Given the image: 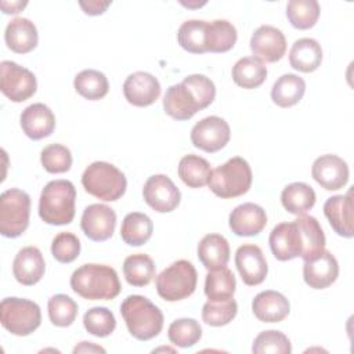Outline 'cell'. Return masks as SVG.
<instances>
[{
    "label": "cell",
    "mask_w": 354,
    "mask_h": 354,
    "mask_svg": "<svg viewBox=\"0 0 354 354\" xmlns=\"http://www.w3.org/2000/svg\"><path fill=\"white\" fill-rule=\"evenodd\" d=\"M214 97V83L207 76L195 73L166 90L163 108L165 112L176 120H188L198 111L207 108Z\"/></svg>",
    "instance_id": "obj_1"
},
{
    "label": "cell",
    "mask_w": 354,
    "mask_h": 354,
    "mask_svg": "<svg viewBox=\"0 0 354 354\" xmlns=\"http://www.w3.org/2000/svg\"><path fill=\"white\" fill-rule=\"evenodd\" d=\"M71 288L87 300H112L120 293L118 272L105 264H83L73 271Z\"/></svg>",
    "instance_id": "obj_2"
},
{
    "label": "cell",
    "mask_w": 354,
    "mask_h": 354,
    "mask_svg": "<svg viewBox=\"0 0 354 354\" xmlns=\"http://www.w3.org/2000/svg\"><path fill=\"white\" fill-rule=\"evenodd\" d=\"M120 314L130 335L137 340L153 339L163 328L162 311L141 295L127 296L120 306Z\"/></svg>",
    "instance_id": "obj_3"
},
{
    "label": "cell",
    "mask_w": 354,
    "mask_h": 354,
    "mask_svg": "<svg viewBox=\"0 0 354 354\" xmlns=\"http://www.w3.org/2000/svg\"><path fill=\"white\" fill-rule=\"evenodd\" d=\"M75 185L68 180H53L40 194L39 216L51 225L69 224L75 217Z\"/></svg>",
    "instance_id": "obj_4"
},
{
    "label": "cell",
    "mask_w": 354,
    "mask_h": 354,
    "mask_svg": "<svg viewBox=\"0 0 354 354\" xmlns=\"http://www.w3.org/2000/svg\"><path fill=\"white\" fill-rule=\"evenodd\" d=\"M82 185L90 195L105 202H113L124 194L127 181L116 166L98 160L86 167L82 176Z\"/></svg>",
    "instance_id": "obj_5"
},
{
    "label": "cell",
    "mask_w": 354,
    "mask_h": 354,
    "mask_svg": "<svg viewBox=\"0 0 354 354\" xmlns=\"http://www.w3.org/2000/svg\"><path fill=\"white\" fill-rule=\"evenodd\" d=\"M250 185L252 169L241 156L231 158L224 165L212 170L209 180L210 191L223 199L241 196L249 191Z\"/></svg>",
    "instance_id": "obj_6"
},
{
    "label": "cell",
    "mask_w": 354,
    "mask_h": 354,
    "mask_svg": "<svg viewBox=\"0 0 354 354\" xmlns=\"http://www.w3.org/2000/svg\"><path fill=\"white\" fill-rule=\"evenodd\" d=\"M198 274L188 260H177L165 268L156 278V292L166 301H178L189 297L196 288Z\"/></svg>",
    "instance_id": "obj_7"
},
{
    "label": "cell",
    "mask_w": 354,
    "mask_h": 354,
    "mask_svg": "<svg viewBox=\"0 0 354 354\" xmlns=\"http://www.w3.org/2000/svg\"><path fill=\"white\" fill-rule=\"evenodd\" d=\"M0 321L15 336H28L41 324L40 307L28 299L6 297L0 304Z\"/></svg>",
    "instance_id": "obj_8"
},
{
    "label": "cell",
    "mask_w": 354,
    "mask_h": 354,
    "mask_svg": "<svg viewBox=\"0 0 354 354\" xmlns=\"http://www.w3.org/2000/svg\"><path fill=\"white\" fill-rule=\"evenodd\" d=\"M30 196L18 188L7 189L0 196V234L6 238L22 235L29 225Z\"/></svg>",
    "instance_id": "obj_9"
},
{
    "label": "cell",
    "mask_w": 354,
    "mask_h": 354,
    "mask_svg": "<svg viewBox=\"0 0 354 354\" xmlns=\"http://www.w3.org/2000/svg\"><path fill=\"white\" fill-rule=\"evenodd\" d=\"M37 88L35 75L12 61L0 64V90L12 102H22L30 98Z\"/></svg>",
    "instance_id": "obj_10"
},
{
    "label": "cell",
    "mask_w": 354,
    "mask_h": 354,
    "mask_svg": "<svg viewBox=\"0 0 354 354\" xmlns=\"http://www.w3.org/2000/svg\"><path fill=\"white\" fill-rule=\"evenodd\" d=\"M231 137L228 123L218 116H207L195 123L191 130L194 147L205 152H217L224 148Z\"/></svg>",
    "instance_id": "obj_11"
},
{
    "label": "cell",
    "mask_w": 354,
    "mask_h": 354,
    "mask_svg": "<svg viewBox=\"0 0 354 354\" xmlns=\"http://www.w3.org/2000/svg\"><path fill=\"white\" fill-rule=\"evenodd\" d=\"M144 201L158 213L173 212L181 199L180 189L165 174L151 176L142 188Z\"/></svg>",
    "instance_id": "obj_12"
},
{
    "label": "cell",
    "mask_w": 354,
    "mask_h": 354,
    "mask_svg": "<svg viewBox=\"0 0 354 354\" xmlns=\"http://www.w3.org/2000/svg\"><path fill=\"white\" fill-rule=\"evenodd\" d=\"M80 227L88 239L95 242L106 241L113 235L116 213L106 205L93 203L84 209Z\"/></svg>",
    "instance_id": "obj_13"
},
{
    "label": "cell",
    "mask_w": 354,
    "mask_h": 354,
    "mask_svg": "<svg viewBox=\"0 0 354 354\" xmlns=\"http://www.w3.org/2000/svg\"><path fill=\"white\" fill-rule=\"evenodd\" d=\"M250 50L261 62H277L286 51L283 33L272 25H261L250 37Z\"/></svg>",
    "instance_id": "obj_14"
},
{
    "label": "cell",
    "mask_w": 354,
    "mask_h": 354,
    "mask_svg": "<svg viewBox=\"0 0 354 354\" xmlns=\"http://www.w3.org/2000/svg\"><path fill=\"white\" fill-rule=\"evenodd\" d=\"M324 214L328 218L332 230L343 236H354V203L353 188L346 195H335L324 203Z\"/></svg>",
    "instance_id": "obj_15"
},
{
    "label": "cell",
    "mask_w": 354,
    "mask_h": 354,
    "mask_svg": "<svg viewBox=\"0 0 354 354\" xmlns=\"http://www.w3.org/2000/svg\"><path fill=\"white\" fill-rule=\"evenodd\" d=\"M270 248L275 259L288 261L303 253V238L297 223H281L275 225L268 238Z\"/></svg>",
    "instance_id": "obj_16"
},
{
    "label": "cell",
    "mask_w": 354,
    "mask_h": 354,
    "mask_svg": "<svg viewBox=\"0 0 354 354\" xmlns=\"http://www.w3.org/2000/svg\"><path fill=\"white\" fill-rule=\"evenodd\" d=\"M311 176L322 188L337 191L348 181V166L336 155H322L314 160Z\"/></svg>",
    "instance_id": "obj_17"
},
{
    "label": "cell",
    "mask_w": 354,
    "mask_h": 354,
    "mask_svg": "<svg viewBox=\"0 0 354 354\" xmlns=\"http://www.w3.org/2000/svg\"><path fill=\"white\" fill-rule=\"evenodd\" d=\"M235 266L243 283L248 286L261 283L268 272V266L263 250L253 243H246L238 248L235 253Z\"/></svg>",
    "instance_id": "obj_18"
},
{
    "label": "cell",
    "mask_w": 354,
    "mask_h": 354,
    "mask_svg": "<svg viewBox=\"0 0 354 354\" xmlns=\"http://www.w3.org/2000/svg\"><path fill=\"white\" fill-rule=\"evenodd\" d=\"M123 94L134 106H149L160 95V83L148 72H134L124 80Z\"/></svg>",
    "instance_id": "obj_19"
},
{
    "label": "cell",
    "mask_w": 354,
    "mask_h": 354,
    "mask_svg": "<svg viewBox=\"0 0 354 354\" xmlns=\"http://www.w3.org/2000/svg\"><path fill=\"white\" fill-rule=\"evenodd\" d=\"M339 275V264L329 250H322L318 256L304 260L303 278L313 289H325L330 286Z\"/></svg>",
    "instance_id": "obj_20"
},
{
    "label": "cell",
    "mask_w": 354,
    "mask_h": 354,
    "mask_svg": "<svg viewBox=\"0 0 354 354\" xmlns=\"http://www.w3.org/2000/svg\"><path fill=\"white\" fill-rule=\"evenodd\" d=\"M231 231L238 236H253L260 234L267 224L266 210L252 202L236 206L228 218Z\"/></svg>",
    "instance_id": "obj_21"
},
{
    "label": "cell",
    "mask_w": 354,
    "mask_h": 354,
    "mask_svg": "<svg viewBox=\"0 0 354 354\" xmlns=\"http://www.w3.org/2000/svg\"><path fill=\"white\" fill-rule=\"evenodd\" d=\"M19 124L22 131L32 140H41L48 137L55 129V116L53 111L41 104H32L26 106L21 116Z\"/></svg>",
    "instance_id": "obj_22"
},
{
    "label": "cell",
    "mask_w": 354,
    "mask_h": 354,
    "mask_svg": "<svg viewBox=\"0 0 354 354\" xmlns=\"http://www.w3.org/2000/svg\"><path fill=\"white\" fill-rule=\"evenodd\" d=\"M44 271L46 263L41 252L36 246L22 248L12 261V274L25 286L37 283L43 278Z\"/></svg>",
    "instance_id": "obj_23"
},
{
    "label": "cell",
    "mask_w": 354,
    "mask_h": 354,
    "mask_svg": "<svg viewBox=\"0 0 354 354\" xmlns=\"http://www.w3.org/2000/svg\"><path fill=\"white\" fill-rule=\"evenodd\" d=\"M252 310L254 317L261 322H281L289 311V300L277 290H263L252 301Z\"/></svg>",
    "instance_id": "obj_24"
},
{
    "label": "cell",
    "mask_w": 354,
    "mask_h": 354,
    "mask_svg": "<svg viewBox=\"0 0 354 354\" xmlns=\"http://www.w3.org/2000/svg\"><path fill=\"white\" fill-rule=\"evenodd\" d=\"M4 40L11 51L26 54L37 46L39 36L36 25L28 18H14L7 24Z\"/></svg>",
    "instance_id": "obj_25"
},
{
    "label": "cell",
    "mask_w": 354,
    "mask_h": 354,
    "mask_svg": "<svg viewBox=\"0 0 354 354\" xmlns=\"http://www.w3.org/2000/svg\"><path fill=\"white\" fill-rule=\"evenodd\" d=\"M198 259L209 271L225 267L230 260L228 241L220 234L205 235L198 243Z\"/></svg>",
    "instance_id": "obj_26"
},
{
    "label": "cell",
    "mask_w": 354,
    "mask_h": 354,
    "mask_svg": "<svg viewBox=\"0 0 354 354\" xmlns=\"http://www.w3.org/2000/svg\"><path fill=\"white\" fill-rule=\"evenodd\" d=\"M322 61V48L315 39L303 37L293 43L289 53L290 66L299 72L310 73L318 69Z\"/></svg>",
    "instance_id": "obj_27"
},
{
    "label": "cell",
    "mask_w": 354,
    "mask_h": 354,
    "mask_svg": "<svg viewBox=\"0 0 354 354\" xmlns=\"http://www.w3.org/2000/svg\"><path fill=\"white\" fill-rule=\"evenodd\" d=\"M306 82L295 73H285L278 77L271 88V100L281 108L296 105L304 95Z\"/></svg>",
    "instance_id": "obj_28"
},
{
    "label": "cell",
    "mask_w": 354,
    "mask_h": 354,
    "mask_svg": "<svg viewBox=\"0 0 354 354\" xmlns=\"http://www.w3.org/2000/svg\"><path fill=\"white\" fill-rule=\"evenodd\" d=\"M153 224L152 220L140 212H131L126 214L120 227V236L124 243L130 246H141L152 236Z\"/></svg>",
    "instance_id": "obj_29"
},
{
    "label": "cell",
    "mask_w": 354,
    "mask_h": 354,
    "mask_svg": "<svg viewBox=\"0 0 354 354\" xmlns=\"http://www.w3.org/2000/svg\"><path fill=\"white\" fill-rule=\"evenodd\" d=\"M281 202L286 212L303 216L315 205V192L306 183H292L283 188Z\"/></svg>",
    "instance_id": "obj_30"
},
{
    "label": "cell",
    "mask_w": 354,
    "mask_h": 354,
    "mask_svg": "<svg viewBox=\"0 0 354 354\" xmlns=\"http://www.w3.org/2000/svg\"><path fill=\"white\" fill-rule=\"evenodd\" d=\"M301 231L303 238V260H310L318 256L322 250H325V235L318 223V220L313 216H299L295 220Z\"/></svg>",
    "instance_id": "obj_31"
},
{
    "label": "cell",
    "mask_w": 354,
    "mask_h": 354,
    "mask_svg": "<svg viewBox=\"0 0 354 354\" xmlns=\"http://www.w3.org/2000/svg\"><path fill=\"white\" fill-rule=\"evenodd\" d=\"M267 66L256 57H243L232 66V79L235 84L243 88H256L264 83Z\"/></svg>",
    "instance_id": "obj_32"
},
{
    "label": "cell",
    "mask_w": 354,
    "mask_h": 354,
    "mask_svg": "<svg viewBox=\"0 0 354 354\" xmlns=\"http://www.w3.org/2000/svg\"><path fill=\"white\" fill-rule=\"evenodd\" d=\"M178 176L189 188H202L209 184L212 167L205 158L189 153L178 163Z\"/></svg>",
    "instance_id": "obj_33"
},
{
    "label": "cell",
    "mask_w": 354,
    "mask_h": 354,
    "mask_svg": "<svg viewBox=\"0 0 354 354\" xmlns=\"http://www.w3.org/2000/svg\"><path fill=\"white\" fill-rule=\"evenodd\" d=\"M236 29L227 19H214L207 22L206 48L210 53H225L236 43Z\"/></svg>",
    "instance_id": "obj_34"
},
{
    "label": "cell",
    "mask_w": 354,
    "mask_h": 354,
    "mask_svg": "<svg viewBox=\"0 0 354 354\" xmlns=\"http://www.w3.org/2000/svg\"><path fill=\"white\" fill-rule=\"evenodd\" d=\"M236 288V281L231 270L227 267L209 271L205 279V295L209 300L220 301L232 299Z\"/></svg>",
    "instance_id": "obj_35"
},
{
    "label": "cell",
    "mask_w": 354,
    "mask_h": 354,
    "mask_svg": "<svg viewBox=\"0 0 354 354\" xmlns=\"http://www.w3.org/2000/svg\"><path fill=\"white\" fill-rule=\"evenodd\" d=\"M123 274L130 285L147 286L155 277V263L148 254H130L124 259Z\"/></svg>",
    "instance_id": "obj_36"
},
{
    "label": "cell",
    "mask_w": 354,
    "mask_h": 354,
    "mask_svg": "<svg viewBox=\"0 0 354 354\" xmlns=\"http://www.w3.org/2000/svg\"><path fill=\"white\" fill-rule=\"evenodd\" d=\"M75 90L90 101H97L108 94L109 83L106 76L95 69H84L75 76Z\"/></svg>",
    "instance_id": "obj_37"
},
{
    "label": "cell",
    "mask_w": 354,
    "mask_h": 354,
    "mask_svg": "<svg viewBox=\"0 0 354 354\" xmlns=\"http://www.w3.org/2000/svg\"><path fill=\"white\" fill-rule=\"evenodd\" d=\"M207 22L201 19H189L181 24L177 32L178 44L188 53L203 54L206 48Z\"/></svg>",
    "instance_id": "obj_38"
},
{
    "label": "cell",
    "mask_w": 354,
    "mask_h": 354,
    "mask_svg": "<svg viewBox=\"0 0 354 354\" xmlns=\"http://www.w3.org/2000/svg\"><path fill=\"white\" fill-rule=\"evenodd\" d=\"M319 4L315 0H290L286 6V17L296 29H310L319 18Z\"/></svg>",
    "instance_id": "obj_39"
},
{
    "label": "cell",
    "mask_w": 354,
    "mask_h": 354,
    "mask_svg": "<svg viewBox=\"0 0 354 354\" xmlns=\"http://www.w3.org/2000/svg\"><path fill=\"white\" fill-rule=\"evenodd\" d=\"M169 340L177 347H192L202 337V328L194 318H180L170 324L167 330Z\"/></svg>",
    "instance_id": "obj_40"
},
{
    "label": "cell",
    "mask_w": 354,
    "mask_h": 354,
    "mask_svg": "<svg viewBox=\"0 0 354 354\" xmlns=\"http://www.w3.org/2000/svg\"><path fill=\"white\" fill-rule=\"evenodd\" d=\"M48 318L53 325L65 328L73 324L77 315V304L66 295H54L48 299Z\"/></svg>",
    "instance_id": "obj_41"
},
{
    "label": "cell",
    "mask_w": 354,
    "mask_h": 354,
    "mask_svg": "<svg viewBox=\"0 0 354 354\" xmlns=\"http://www.w3.org/2000/svg\"><path fill=\"white\" fill-rule=\"evenodd\" d=\"M83 325L88 333L97 337H106L115 330L116 319L106 307H93L83 315Z\"/></svg>",
    "instance_id": "obj_42"
},
{
    "label": "cell",
    "mask_w": 354,
    "mask_h": 354,
    "mask_svg": "<svg viewBox=\"0 0 354 354\" xmlns=\"http://www.w3.org/2000/svg\"><path fill=\"white\" fill-rule=\"evenodd\" d=\"M238 313V304L234 299L213 301L207 300L202 308V319L210 326H223L230 324Z\"/></svg>",
    "instance_id": "obj_43"
},
{
    "label": "cell",
    "mask_w": 354,
    "mask_h": 354,
    "mask_svg": "<svg viewBox=\"0 0 354 354\" xmlns=\"http://www.w3.org/2000/svg\"><path fill=\"white\" fill-rule=\"evenodd\" d=\"M252 351L254 354L274 353V354H289L292 351L288 336L279 330H264L259 333L253 342Z\"/></svg>",
    "instance_id": "obj_44"
},
{
    "label": "cell",
    "mask_w": 354,
    "mask_h": 354,
    "mask_svg": "<svg viewBox=\"0 0 354 354\" xmlns=\"http://www.w3.org/2000/svg\"><path fill=\"white\" fill-rule=\"evenodd\" d=\"M40 162L48 173H65L72 166V155L65 145L50 144L43 148Z\"/></svg>",
    "instance_id": "obj_45"
},
{
    "label": "cell",
    "mask_w": 354,
    "mask_h": 354,
    "mask_svg": "<svg viewBox=\"0 0 354 354\" xmlns=\"http://www.w3.org/2000/svg\"><path fill=\"white\" fill-rule=\"evenodd\" d=\"M51 253L59 263H72L80 253V241L72 232H59L53 239Z\"/></svg>",
    "instance_id": "obj_46"
},
{
    "label": "cell",
    "mask_w": 354,
    "mask_h": 354,
    "mask_svg": "<svg viewBox=\"0 0 354 354\" xmlns=\"http://www.w3.org/2000/svg\"><path fill=\"white\" fill-rule=\"evenodd\" d=\"M79 4H80V7L83 8V11H84L87 15H100V14L105 12V10H106L108 6L111 4V1L91 0V1H80Z\"/></svg>",
    "instance_id": "obj_47"
},
{
    "label": "cell",
    "mask_w": 354,
    "mask_h": 354,
    "mask_svg": "<svg viewBox=\"0 0 354 354\" xmlns=\"http://www.w3.org/2000/svg\"><path fill=\"white\" fill-rule=\"evenodd\" d=\"M105 353V348L91 343V342H82L79 346H76L73 348V353Z\"/></svg>",
    "instance_id": "obj_48"
},
{
    "label": "cell",
    "mask_w": 354,
    "mask_h": 354,
    "mask_svg": "<svg viewBox=\"0 0 354 354\" xmlns=\"http://www.w3.org/2000/svg\"><path fill=\"white\" fill-rule=\"evenodd\" d=\"M28 3H22V1H1V8H3V12L4 14H17Z\"/></svg>",
    "instance_id": "obj_49"
}]
</instances>
